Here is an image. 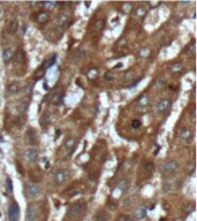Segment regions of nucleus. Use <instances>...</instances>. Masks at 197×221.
<instances>
[{
	"mask_svg": "<svg viewBox=\"0 0 197 221\" xmlns=\"http://www.w3.org/2000/svg\"><path fill=\"white\" fill-rule=\"evenodd\" d=\"M84 207H85V204H84V202L74 203V204H72V205L68 207V210H67V215H68V217H70V218L77 217L79 214H81V213L83 212Z\"/></svg>",
	"mask_w": 197,
	"mask_h": 221,
	"instance_id": "obj_1",
	"label": "nucleus"
},
{
	"mask_svg": "<svg viewBox=\"0 0 197 221\" xmlns=\"http://www.w3.org/2000/svg\"><path fill=\"white\" fill-rule=\"evenodd\" d=\"M8 218H9V221H19L20 219V207L16 202H13L9 205Z\"/></svg>",
	"mask_w": 197,
	"mask_h": 221,
	"instance_id": "obj_2",
	"label": "nucleus"
},
{
	"mask_svg": "<svg viewBox=\"0 0 197 221\" xmlns=\"http://www.w3.org/2000/svg\"><path fill=\"white\" fill-rule=\"evenodd\" d=\"M68 177V172L66 169H58L53 174V181L56 184H62Z\"/></svg>",
	"mask_w": 197,
	"mask_h": 221,
	"instance_id": "obj_3",
	"label": "nucleus"
},
{
	"mask_svg": "<svg viewBox=\"0 0 197 221\" xmlns=\"http://www.w3.org/2000/svg\"><path fill=\"white\" fill-rule=\"evenodd\" d=\"M177 163L175 160H168L166 163H164L161 166V170L165 173V174H172L174 173L177 169Z\"/></svg>",
	"mask_w": 197,
	"mask_h": 221,
	"instance_id": "obj_4",
	"label": "nucleus"
},
{
	"mask_svg": "<svg viewBox=\"0 0 197 221\" xmlns=\"http://www.w3.org/2000/svg\"><path fill=\"white\" fill-rule=\"evenodd\" d=\"M24 158L29 163H36L38 160V152H37V150L32 149V147L28 149L25 151V153H24Z\"/></svg>",
	"mask_w": 197,
	"mask_h": 221,
	"instance_id": "obj_5",
	"label": "nucleus"
},
{
	"mask_svg": "<svg viewBox=\"0 0 197 221\" xmlns=\"http://www.w3.org/2000/svg\"><path fill=\"white\" fill-rule=\"evenodd\" d=\"M37 217H38V208H37V206L29 205V207L27 210V214H25L27 221H36Z\"/></svg>",
	"mask_w": 197,
	"mask_h": 221,
	"instance_id": "obj_6",
	"label": "nucleus"
},
{
	"mask_svg": "<svg viewBox=\"0 0 197 221\" xmlns=\"http://www.w3.org/2000/svg\"><path fill=\"white\" fill-rule=\"evenodd\" d=\"M27 190V194L30 196V197H37L40 195V187L37 183H30L27 185L25 188Z\"/></svg>",
	"mask_w": 197,
	"mask_h": 221,
	"instance_id": "obj_7",
	"label": "nucleus"
},
{
	"mask_svg": "<svg viewBox=\"0 0 197 221\" xmlns=\"http://www.w3.org/2000/svg\"><path fill=\"white\" fill-rule=\"evenodd\" d=\"M67 21H68V18L65 15V14H61L59 15L57 20H56V25H57V29L61 28V32L65 30L66 28V24H67Z\"/></svg>",
	"mask_w": 197,
	"mask_h": 221,
	"instance_id": "obj_8",
	"label": "nucleus"
},
{
	"mask_svg": "<svg viewBox=\"0 0 197 221\" xmlns=\"http://www.w3.org/2000/svg\"><path fill=\"white\" fill-rule=\"evenodd\" d=\"M170 106H171V100L167 99V98H164V99H161V100L158 101L156 107H157L158 112H164V110H167Z\"/></svg>",
	"mask_w": 197,
	"mask_h": 221,
	"instance_id": "obj_9",
	"label": "nucleus"
},
{
	"mask_svg": "<svg viewBox=\"0 0 197 221\" xmlns=\"http://www.w3.org/2000/svg\"><path fill=\"white\" fill-rule=\"evenodd\" d=\"M75 146V138L74 137H69L65 141V149L67 150L68 153H72V151L74 150Z\"/></svg>",
	"mask_w": 197,
	"mask_h": 221,
	"instance_id": "obj_10",
	"label": "nucleus"
},
{
	"mask_svg": "<svg viewBox=\"0 0 197 221\" xmlns=\"http://www.w3.org/2000/svg\"><path fill=\"white\" fill-rule=\"evenodd\" d=\"M7 91H8V94H16L18 92L20 91V84L18 83V82H13V83H11L9 85H8V89H7Z\"/></svg>",
	"mask_w": 197,
	"mask_h": 221,
	"instance_id": "obj_11",
	"label": "nucleus"
},
{
	"mask_svg": "<svg viewBox=\"0 0 197 221\" xmlns=\"http://www.w3.org/2000/svg\"><path fill=\"white\" fill-rule=\"evenodd\" d=\"M148 104H149V96H148L146 93H144V94H142V96L138 98L137 106L138 107H145Z\"/></svg>",
	"mask_w": 197,
	"mask_h": 221,
	"instance_id": "obj_12",
	"label": "nucleus"
},
{
	"mask_svg": "<svg viewBox=\"0 0 197 221\" xmlns=\"http://www.w3.org/2000/svg\"><path fill=\"white\" fill-rule=\"evenodd\" d=\"M13 55H14V53H13L12 49H5L4 52H2V60H4V62H8L13 58Z\"/></svg>",
	"mask_w": 197,
	"mask_h": 221,
	"instance_id": "obj_13",
	"label": "nucleus"
},
{
	"mask_svg": "<svg viewBox=\"0 0 197 221\" xmlns=\"http://www.w3.org/2000/svg\"><path fill=\"white\" fill-rule=\"evenodd\" d=\"M25 137H27V141H28L30 144H34V143L36 142V132H35V130H34V129H29V130L27 131Z\"/></svg>",
	"mask_w": 197,
	"mask_h": 221,
	"instance_id": "obj_14",
	"label": "nucleus"
},
{
	"mask_svg": "<svg viewBox=\"0 0 197 221\" xmlns=\"http://www.w3.org/2000/svg\"><path fill=\"white\" fill-rule=\"evenodd\" d=\"M180 137H181V139H183V141L189 139V138L191 137V131H190V129H188V128L181 129V131H180Z\"/></svg>",
	"mask_w": 197,
	"mask_h": 221,
	"instance_id": "obj_15",
	"label": "nucleus"
},
{
	"mask_svg": "<svg viewBox=\"0 0 197 221\" xmlns=\"http://www.w3.org/2000/svg\"><path fill=\"white\" fill-rule=\"evenodd\" d=\"M146 13H148V8H146L145 5L139 6V7H137V8L135 9V14H136V16H138V18H143V16H145Z\"/></svg>",
	"mask_w": 197,
	"mask_h": 221,
	"instance_id": "obj_16",
	"label": "nucleus"
},
{
	"mask_svg": "<svg viewBox=\"0 0 197 221\" xmlns=\"http://www.w3.org/2000/svg\"><path fill=\"white\" fill-rule=\"evenodd\" d=\"M108 219H110V215L106 212H103V211L98 212L95 215V221H107Z\"/></svg>",
	"mask_w": 197,
	"mask_h": 221,
	"instance_id": "obj_17",
	"label": "nucleus"
},
{
	"mask_svg": "<svg viewBox=\"0 0 197 221\" xmlns=\"http://www.w3.org/2000/svg\"><path fill=\"white\" fill-rule=\"evenodd\" d=\"M145 215H146V208L143 207V206L138 207L136 210V212H135V217L137 219H143V218H145Z\"/></svg>",
	"mask_w": 197,
	"mask_h": 221,
	"instance_id": "obj_18",
	"label": "nucleus"
},
{
	"mask_svg": "<svg viewBox=\"0 0 197 221\" xmlns=\"http://www.w3.org/2000/svg\"><path fill=\"white\" fill-rule=\"evenodd\" d=\"M62 97H63L62 93H59V92L54 93L53 97H52V99H51L52 104H54V105H59V104H61V101H62Z\"/></svg>",
	"mask_w": 197,
	"mask_h": 221,
	"instance_id": "obj_19",
	"label": "nucleus"
},
{
	"mask_svg": "<svg viewBox=\"0 0 197 221\" xmlns=\"http://www.w3.org/2000/svg\"><path fill=\"white\" fill-rule=\"evenodd\" d=\"M37 21L39 22L40 24L46 23V22L49 21V14H47V13H45V12H40L39 14L37 15Z\"/></svg>",
	"mask_w": 197,
	"mask_h": 221,
	"instance_id": "obj_20",
	"label": "nucleus"
},
{
	"mask_svg": "<svg viewBox=\"0 0 197 221\" xmlns=\"http://www.w3.org/2000/svg\"><path fill=\"white\" fill-rule=\"evenodd\" d=\"M18 28H19V24H18V21L16 20H14V21H12L11 22V24H9V32L11 34H15L16 31H18Z\"/></svg>",
	"mask_w": 197,
	"mask_h": 221,
	"instance_id": "obj_21",
	"label": "nucleus"
},
{
	"mask_svg": "<svg viewBox=\"0 0 197 221\" xmlns=\"http://www.w3.org/2000/svg\"><path fill=\"white\" fill-rule=\"evenodd\" d=\"M97 76H98V70H97L96 68L90 69V70L88 72V74H87V77H88L89 80H95V78H97Z\"/></svg>",
	"mask_w": 197,
	"mask_h": 221,
	"instance_id": "obj_22",
	"label": "nucleus"
},
{
	"mask_svg": "<svg viewBox=\"0 0 197 221\" xmlns=\"http://www.w3.org/2000/svg\"><path fill=\"white\" fill-rule=\"evenodd\" d=\"M24 59H25V56H24V52L22 51V50H19L16 53H15V60L18 61V62H23L24 61Z\"/></svg>",
	"mask_w": 197,
	"mask_h": 221,
	"instance_id": "obj_23",
	"label": "nucleus"
},
{
	"mask_svg": "<svg viewBox=\"0 0 197 221\" xmlns=\"http://www.w3.org/2000/svg\"><path fill=\"white\" fill-rule=\"evenodd\" d=\"M144 169H145L146 173H152L153 169H155V164H153L152 161H148V163H145Z\"/></svg>",
	"mask_w": 197,
	"mask_h": 221,
	"instance_id": "obj_24",
	"label": "nucleus"
},
{
	"mask_svg": "<svg viewBox=\"0 0 197 221\" xmlns=\"http://www.w3.org/2000/svg\"><path fill=\"white\" fill-rule=\"evenodd\" d=\"M118 187L120 190H126L127 189V187H128V182L126 181V180H120L118 182Z\"/></svg>",
	"mask_w": 197,
	"mask_h": 221,
	"instance_id": "obj_25",
	"label": "nucleus"
},
{
	"mask_svg": "<svg viewBox=\"0 0 197 221\" xmlns=\"http://www.w3.org/2000/svg\"><path fill=\"white\" fill-rule=\"evenodd\" d=\"M42 5L45 6V7H47V8H53V7L59 6V5H61V4H59V2H54V1H50V2H42Z\"/></svg>",
	"mask_w": 197,
	"mask_h": 221,
	"instance_id": "obj_26",
	"label": "nucleus"
},
{
	"mask_svg": "<svg viewBox=\"0 0 197 221\" xmlns=\"http://www.w3.org/2000/svg\"><path fill=\"white\" fill-rule=\"evenodd\" d=\"M183 211H184V213H186V214H189L190 212H193V211H194V205H193V204H187V205H184Z\"/></svg>",
	"mask_w": 197,
	"mask_h": 221,
	"instance_id": "obj_27",
	"label": "nucleus"
},
{
	"mask_svg": "<svg viewBox=\"0 0 197 221\" xmlns=\"http://www.w3.org/2000/svg\"><path fill=\"white\" fill-rule=\"evenodd\" d=\"M150 53H151V51H150V49H148V47H144V49H142V50L139 51V54H141V56H144V58L149 56Z\"/></svg>",
	"mask_w": 197,
	"mask_h": 221,
	"instance_id": "obj_28",
	"label": "nucleus"
},
{
	"mask_svg": "<svg viewBox=\"0 0 197 221\" xmlns=\"http://www.w3.org/2000/svg\"><path fill=\"white\" fill-rule=\"evenodd\" d=\"M181 69H182V65H181V63H174V65H172V67H171V70H172L173 73L180 72Z\"/></svg>",
	"mask_w": 197,
	"mask_h": 221,
	"instance_id": "obj_29",
	"label": "nucleus"
},
{
	"mask_svg": "<svg viewBox=\"0 0 197 221\" xmlns=\"http://www.w3.org/2000/svg\"><path fill=\"white\" fill-rule=\"evenodd\" d=\"M130 9H132V5H130V4H123V6H122V11H123L125 13H129Z\"/></svg>",
	"mask_w": 197,
	"mask_h": 221,
	"instance_id": "obj_30",
	"label": "nucleus"
},
{
	"mask_svg": "<svg viewBox=\"0 0 197 221\" xmlns=\"http://www.w3.org/2000/svg\"><path fill=\"white\" fill-rule=\"evenodd\" d=\"M141 125H142V123H141V121L137 120V119H136V120H133V122H132V127H133V128H135V129L139 128V127H141Z\"/></svg>",
	"mask_w": 197,
	"mask_h": 221,
	"instance_id": "obj_31",
	"label": "nucleus"
},
{
	"mask_svg": "<svg viewBox=\"0 0 197 221\" xmlns=\"http://www.w3.org/2000/svg\"><path fill=\"white\" fill-rule=\"evenodd\" d=\"M7 188H8V191H9V192L13 191V187H12V181H11V179H7Z\"/></svg>",
	"mask_w": 197,
	"mask_h": 221,
	"instance_id": "obj_32",
	"label": "nucleus"
},
{
	"mask_svg": "<svg viewBox=\"0 0 197 221\" xmlns=\"http://www.w3.org/2000/svg\"><path fill=\"white\" fill-rule=\"evenodd\" d=\"M113 78H114V76H113L111 73H107L106 75H105V80H106V81H112Z\"/></svg>",
	"mask_w": 197,
	"mask_h": 221,
	"instance_id": "obj_33",
	"label": "nucleus"
},
{
	"mask_svg": "<svg viewBox=\"0 0 197 221\" xmlns=\"http://www.w3.org/2000/svg\"><path fill=\"white\" fill-rule=\"evenodd\" d=\"M103 25H104V22H103V21H98V22L96 23V27H97L98 29H101V28H103Z\"/></svg>",
	"mask_w": 197,
	"mask_h": 221,
	"instance_id": "obj_34",
	"label": "nucleus"
},
{
	"mask_svg": "<svg viewBox=\"0 0 197 221\" xmlns=\"http://www.w3.org/2000/svg\"><path fill=\"white\" fill-rule=\"evenodd\" d=\"M133 76H134V75H133L132 73H128L127 75H126V78H125V80H126V81H129V80H130Z\"/></svg>",
	"mask_w": 197,
	"mask_h": 221,
	"instance_id": "obj_35",
	"label": "nucleus"
},
{
	"mask_svg": "<svg viewBox=\"0 0 197 221\" xmlns=\"http://www.w3.org/2000/svg\"><path fill=\"white\" fill-rule=\"evenodd\" d=\"M30 6L36 7V6H42V2H30Z\"/></svg>",
	"mask_w": 197,
	"mask_h": 221,
	"instance_id": "obj_36",
	"label": "nucleus"
},
{
	"mask_svg": "<svg viewBox=\"0 0 197 221\" xmlns=\"http://www.w3.org/2000/svg\"><path fill=\"white\" fill-rule=\"evenodd\" d=\"M149 5H150L151 7H156L158 5H160V2H149Z\"/></svg>",
	"mask_w": 197,
	"mask_h": 221,
	"instance_id": "obj_37",
	"label": "nucleus"
},
{
	"mask_svg": "<svg viewBox=\"0 0 197 221\" xmlns=\"http://www.w3.org/2000/svg\"><path fill=\"white\" fill-rule=\"evenodd\" d=\"M181 5H189V1H186V2H180Z\"/></svg>",
	"mask_w": 197,
	"mask_h": 221,
	"instance_id": "obj_38",
	"label": "nucleus"
}]
</instances>
